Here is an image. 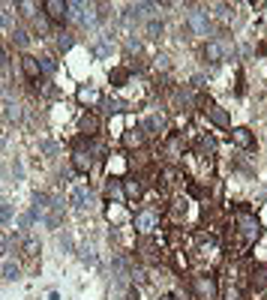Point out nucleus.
<instances>
[{
  "label": "nucleus",
  "instance_id": "1",
  "mask_svg": "<svg viewBox=\"0 0 267 300\" xmlns=\"http://www.w3.org/2000/svg\"><path fill=\"white\" fill-rule=\"evenodd\" d=\"M234 57V42L231 39H207L204 42V60L207 63H222Z\"/></svg>",
  "mask_w": 267,
  "mask_h": 300
},
{
  "label": "nucleus",
  "instance_id": "2",
  "mask_svg": "<svg viewBox=\"0 0 267 300\" xmlns=\"http://www.w3.org/2000/svg\"><path fill=\"white\" fill-rule=\"evenodd\" d=\"M237 228H240V234L246 237V240H255L258 234H261V225H258V219L249 213L246 207H237Z\"/></svg>",
  "mask_w": 267,
  "mask_h": 300
},
{
  "label": "nucleus",
  "instance_id": "3",
  "mask_svg": "<svg viewBox=\"0 0 267 300\" xmlns=\"http://www.w3.org/2000/svg\"><path fill=\"white\" fill-rule=\"evenodd\" d=\"M132 228L141 237H150L159 228V216L153 213V210H141V213H135V219H132Z\"/></svg>",
  "mask_w": 267,
  "mask_h": 300
},
{
  "label": "nucleus",
  "instance_id": "4",
  "mask_svg": "<svg viewBox=\"0 0 267 300\" xmlns=\"http://www.w3.org/2000/svg\"><path fill=\"white\" fill-rule=\"evenodd\" d=\"M186 27L195 33V36H207V33H210V15H207L204 9L186 12Z\"/></svg>",
  "mask_w": 267,
  "mask_h": 300
},
{
  "label": "nucleus",
  "instance_id": "5",
  "mask_svg": "<svg viewBox=\"0 0 267 300\" xmlns=\"http://www.w3.org/2000/svg\"><path fill=\"white\" fill-rule=\"evenodd\" d=\"M42 12H45V18L54 21V24H60V21L69 18V6L63 3V0H45V3H42Z\"/></svg>",
  "mask_w": 267,
  "mask_h": 300
},
{
  "label": "nucleus",
  "instance_id": "6",
  "mask_svg": "<svg viewBox=\"0 0 267 300\" xmlns=\"http://www.w3.org/2000/svg\"><path fill=\"white\" fill-rule=\"evenodd\" d=\"M192 291H195V300H216V285H213V279H207V276H195Z\"/></svg>",
  "mask_w": 267,
  "mask_h": 300
},
{
  "label": "nucleus",
  "instance_id": "7",
  "mask_svg": "<svg viewBox=\"0 0 267 300\" xmlns=\"http://www.w3.org/2000/svg\"><path fill=\"white\" fill-rule=\"evenodd\" d=\"M231 141H234L240 150H255V135L249 132L246 126H234V129H231Z\"/></svg>",
  "mask_w": 267,
  "mask_h": 300
},
{
  "label": "nucleus",
  "instance_id": "8",
  "mask_svg": "<svg viewBox=\"0 0 267 300\" xmlns=\"http://www.w3.org/2000/svg\"><path fill=\"white\" fill-rule=\"evenodd\" d=\"M21 72L33 81V84H42V69H39V57H30L24 54L21 57Z\"/></svg>",
  "mask_w": 267,
  "mask_h": 300
},
{
  "label": "nucleus",
  "instance_id": "9",
  "mask_svg": "<svg viewBox=\"0 0 267 300\" xmlns=\"http://www.w3.org/2000/svg\"><path fill=\"white\" fill-rule=\"evenodd\" d=\"M90 165H93V159H90V150H81V147H75V153H72V171H78V174H87V171H90Z\"/></svg>",
  "mask_w": 267,
  "mask_h": 300
},
{
  "label": "nucleus",
  "instance_id": "10",
  "mask_svg": "<svg viewBox=\"0 0 267 300\" xmlns=\"http://www.w3.org/2000/svg\"><path fill=\"white\" fill-rule=\"evenodd\" d=\"M78 18H81V24H84V27H96V24L105 18V12H99V6H87V3H84Z\"/></svg>",
  "mask_w": 267,
  "mask_h": 300
},
{
  "label": "nucleus",
  "instance_id": "11",
  "mask_svg": "<svg viewBox=\"0 0 267 300\" xmlns=\"http://www.w3.org/2000/svg\"><path fill=\"white\" fill-rule=\"evenodd\" d=\"M162 129H165V117L162 114H153V117L141 120V132H144V135H159Z\"/></svg>",
  "mask_w": 267,
  "mask_h": 300
},
{
  "label": "nucleus",
  "instance_id": "12",
  "mask_svg": "<svg viewBox=\"0 0 267 300\" xmlns=\"http://www.w3.org/2000/svg\"><path fill=\"white\" fill-rule=\"evenodd\" d=\"M207 117H210V123H216L219 129H231V117H228L225 108H216V105H210V108H207Z\"/></svg>",
  "mask_w": 267,
  "mask_h": 300
},
{
  "label": "nucleus",
  "instance_id": "13",
  "mask_svg": "<svg viewBox=\"0 0 267 300\" xmlns=\"http://www.w3.org/2000/svg\"><path fill=\"white\" fill-rule=\"evenodd\" d=\"M69 201H72L78 210H84V207H90V201H93V192L87 189V186H78V189L72 192V198H69Z\"/></svg>",
  "mask_w": 267,
  "mask_h": 300
},
{
  "label": "nucleus",
  "instance_id": "14",
  "mask_svg": "<svg viewBox=\"0 0 267 300\" xmlns=\"http://www.w3.org/2000/svg\"><path fill=\"white\" fill-rule=\"evenodd\" d=\"M96 132H99V117L96 114H84L81 117V135L84 138H93Z\"/></svg>",
  "mask_w": 267,
  "mask_h": 300
},
{
  "label": "nucleus",
  "instance_id": "15",
  "mask_svg": "<svg viewBox=\"0 0 267 300\" xmlns=\"http://www.w3.org/2000/svg\"><path fill=\"white\" fill-rule=\"evenodd\" d=\"M78 102H84V105H99L102 102V96H99V90L96 87H78Z\"/></svg>",
  "mask_w": 267,
  "mask_h": 300
},
{
  "label": "nucleus",
  "instance_id": "16",
  "mask_svg": "<svg viewBox=\"0 0 267 300\" xmlns=\"http://www.w3.org/2000/svg\"><path fill=\"white\" fill-rule=\"evenodd\" d=\"M162 30H165V24L159 21V18H150V21L144 24V33H147V39H159V36H162Z\"/></svg>",
  "mask_w": 267,
  "mask_h": 300
},
{
  "label": "nucleus",
  "instance_id": "17",
  "mask_svg": "<svg viewBox=\"0 0 267 300\" xmlns=\"http://www.w3.org/2000/svg\"><path fill=\"white\" fill-rule=\"evenodd\" d=\"M3 276H6V279H18V276H21V264L12 261V258H6V261H3Z\"/></svg>",
  "mask_w": 267,
  "mask_h": 300
},
{
  "label": "nucleus",
  "instance_id": "18",
  "mask_svg": "<svg viewBox=\"0 0 267 300\" xmlns=\"http://www.w3.org/2000/svg\"><path fill=\"white\" fill-rule=\"evenodd\" d=\"M123 141H126L129 147H141V144H144V132H141V126L138 129H126V138H123Z\"/></svg>",
  "mask_w": 267,
  "mask_h": 300
},
{
  "label": "nucleus",
  "instance_id": "19",
  "mask_svg": "<svg viewBox=\"0 0 267 300\" xmlns=\"http://www.w3.org/2000/svg\"><path fill=\"white\" fill-rule=\"evenodd\" d=\"M93 54H96V57H108V54H111V36H102V39L93 45Z\"/></svg>",
  "mask_w": 267,
  "mask_h": 300
},
{
  "label": "nucleus",
  "instance_id": "20",
  "mask_svg": "<svg viewBox=\"0 0 267 300\" xmlns=\"http://www.w3.org/2000/svg\"><path fill=\"white\" fill-rule=\"evenodd\" d=\"M12 42L24 48V45L30 42V30H27V27H15V30H12Z\"/></svg>",
  "mask_w": 267,
  "mask_h": 300
},
{
  "label": "nucleus",
  "instance_id": "21",
  "mask_svg": "<svg viewBox=\"0 0 267 300\" xmlns=\"http://www.w3.org/2000/svg\"><path fill=\"white\" fill-rule=\"evenodd\" d=\"M21 252L24 255H39V240L36 237H24L21 240Z\"/></svg>",
  "mask_w": 267,
  "mask_h": 300
},
{
  "label": "nucleus",
  "instance_id": "22",
  "mask_svg": "<svg viewBox=\"0 0 267 300\" xmlns=\"http://www.w3.org/2000/svg\"><path fill=\"white\" fill-rule=\"evenodd\" d=\"M123 192H126L129 198H138V195H141V183H138L135 177H132V180H123Z\"/></svg>",
  "mask_w": 267,
  "mask_h": 300
},
{
  "label": "nucleus",
  "instance_id": "23",
  "mask_svg": "<svg viewBox=\"0 0 267 300\" xmlns=\"http://www.w3.org/2000/svg\"><path fill=\"white\" fill-rule=\"evenodd\" d=\"M15 9H18L24 18H36V15H39V12H36V9H39L36 3H15Z\"/></svg>",
  "mask_w": 267,
  "mask_h": 300
},
{
  "label": "nucleus",
  "instance_id": "24",
  "mask_svg": "<svg viewBox=\"0 0 267 300\" xmlns=\"http://www.w3.org/2000/svg\"><path fill=\"white\" fill-rule=\"evenodd\" d=\"M24 117V111H21V105H15V102H9L6 105V120H12V123H18Z\"/></svg>",
  "mask_w": 267,
  "mask_h": 300
},
{
  "label": "nucleus",
  "instance_id": "25",
  "mask_svg": "<svg viewBox=\"0 0 267 300\" xmlns=\"http://www.w3.org/2000/svg\"><path fill=\"white\" fill-rule=\"evenodd\" d=\"M72 45H75V36H72V33H60V36H57V48H60V51H69Z\"/></svg>",
  "mask_w": 267,
  "mask_h": 300
},
{
  "label": "nucleus",
  "instance_id": "26",
  "mask_svg": "<svg viewBox=\"0 0 267 300\" xmlns=\"http://www.w3.org/2000/svg\"><path fill=\"white\" fill-rule=\"evenodd\" d=\"M12 216H15V207H12V204H6V201H0V225L9 222Z\"/></svg>",
  "mask_w": 267,
  "mask_h": 300
},
{
  "label": "nucleus",
  "instance_id": "27",
  "mask_svg": "<svg viewBox=\"0 0 267 300\" xmlns=\"http://www.w3.org/2000/svg\"><path fill=\"white\" fill-rule=\"evenodd\" d=\"M39 69H42L45 75H54V72H57V63L51 60V57H39Z\"/></svg>",
  "mask_w": 267,
  "mask_h": 300
},
{
  "label": "nucleus",
  "instance_id": "28",
  "mask_svg": "<svg viewBox=\"0 0 267 300\" xmlns=\"http://www.w3.org/2000/svg\"><path fill=\"white\" fill-rule=\"evenodd\" d=\"M105 195L120 201V198H123V189H120V183H111V180H108V183H105Z\"/></svg>",
  "mask_w": 267,
  "mask_h": 300
},
{
  "label": "nucleus",
  "instance_id": "29",
  "mask_svg": "<svg viewBox=\"0 0 267 300\" xmlns=\"http://www.w3.org/2000/svg\"><path fill=\"white\" fill-rule=\"evenodd\" d=\"M60 222H63V216H60V210H51V213L45 216V225H48V228H60Z\"/></svg>",
  "mask_w": 267,
  "mask_h": 300
},
{
  "label": "nucleus",
  "instance_id": "30",
  "mask_svg": "<svg viewBox=\"0 0 267 300\" xmlns=\"http://www.w3.org/2000/svg\"><path fill=\"white\" fill-rule=\"evenodd\" d=\"M120 111H123L120 99H108V102H105V114H120Z\"/></svg>",
  "mask_w": 267,
  "mask_h": 300
},
{
  "label": "nucleus",
  "instance_id": "31",
  "mask_svg": "<svg viewBox=\"0 0 267 300\" xmlns=\"http://www.w3.org/2000/svg\"><path fill=\"white\" fill-rule=\"evenodd\" d=\"M36 30H39V33H48V30H51V21L45 18V12L36 15Z\"/></svg>",
  "mask_w": 267,
  "mask_h": 300
},
{
  "label": "nucleus",
  "instance_id": "32",
  "mask_svg": "<svg viewBox=\"0 0 267 300\" xmlns=\"http://www.w3.org/2000/svg\"><path fill=\"white\" fill-rule=\"evenodd\" d=\"M126 78H129V72H126V69H114V72H111V81H114L117 87H120L123 81H126Z\"/></svg>",
  "mask_w": 267,
  "mask_h": 300
},
{
  "label": "nucleus",
  "instance_id": "33",
  "mask_svg": "<svg viewBox=\"0 0 267 300\" xmlns=\"http://www.w3.org/2000/svg\"><path fill=\"white\" fill-rule=\"evenodd\" d=\"M33 222H36V219H33L30 213H24V216H18V228H30Z\"/></svg>",
  "mask_w": 267,
  "mask_h": 300
},
{
  "label": "nucleus",
  "instance_id": "34",
  "mask_svg": "<svg viewBox=\"0 0 267 300\" xmlns=\"http://www.w3.org/2000/svg\"><path fill=\"white\" fill-rule=\"evenodd\" d=\"M6 252H9V237L0 231V255H6Z\"/></svg>",
  "mask_w": 267,
  "mask_h": 300
},
{
  "label": "nucleus",
  "instance_id": "35",
  "mask_svg": "<svg viewBox=\"0 0 267 300\" xmlns=\"http://www.w3.org/2000/svg\"><path fill=\"white\" fill-rule=\"evenodd\" d=\"M39 147H42V150H45L48 156H51V153H57V144H54V141H42Z\"/></svg>",
  "mask_w": 267,
  "mask_h": 300
},
{
  "label": "nucleus",
  "instance_id": "36",
  "mask_svg": "<svg viewBox=\"0 0 267 300\" xmlns=\"http://www.w3.org/2000/svg\"><path fill=\"white\" fill-rule=\"evenodd\" d=\"M168 66H171V63H168V57H165V54H159V57H156V69H162V72H165Z\"/></svg>",
  "mask_w": 267,
  "mask_h": 300
},
{
  "label": "nucleus",
  "instance_id": "37",
  "mask_svg": "<svg viewBox=\"0 0 267 300\" xmlns=\"http://www.w3.org/2000/svg\"><path fill=\"white\" fill-rule=\"evenodd\" d=\"M0 27H12V21H9V15H6L3 6H0Z\"/></svg>",
  "mask_w": 267,
  "mask_h": 300
},
{
  "label": "nucleus",
  "instance_id": "38",
  "mask_svg": "<svg viewBox=\"0 0 267 300\" xmlns=\"http://www.w3.org/2000/svg\"><path fill=\"white\" fill-rule=\"evenodd\" d=\"M81 261H84V264H93L96 258H93V252H90V249H81Z\"/></svg>",
  "mask_w": 267,
  "mask_h": 300
},
{
  "label": "nucleus",
  "instance_id": "39",
  "mask_svg": "<svg viewBox=\"0 0 267 300\" xmlns=\"http://www.w3.org/2000/svg\"><path fill=\"white\" fill-rule=\"evenodd\" d=\"M6 60H9V51H6V45H3V42H0V66H3Z\"/></svg>",
  "mask_w": 267,
  "mask_h": 300
},
{
  "label": "nucleus",
  "instance_id": "40",
  "mask_svg": "<svg viewBox=\"0 0 267 300\" xmlns=\"http://www.w3.org/2000/svg\"><path fill=\"white\" fill-rule=\"evenodd\" d=\"M225 300H240V294H237V288H228V291H225Z\"/></svg>",
  "mask_w": 267,
  "mask_h": 300
},
{
  "label": "nucleus",
  "instance_id": "41",
  "mask_svg": "<svg viewBox=\"0 0 267 300\" xmlns=\"http://www.w3.org/2000/svg\"><path fill=\"white\" fill-rule=\"evenodd\" d=\"M126 48H129V51H135V54H138V51H141V45H138V39H129V42H126Z\"/></svg>",
  "mask_w": 267,
  "mask_h": 300
},
{
  "label": "nucleus",
  "instance_id": "42",
  "mask_svg": "<svg viewBox=\"0 0 267 300\" xmlns=\"http://www.w3.org/2000/svg\"><path fill=\"white\" fill-rule=\"evenodd\" d=\"M159 300H177L174 294H162V297H159Z\"/></svg>",
  "mask_w": 267,
  "mask_h": 300
}]
</instances>
